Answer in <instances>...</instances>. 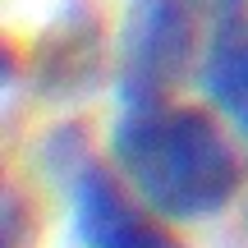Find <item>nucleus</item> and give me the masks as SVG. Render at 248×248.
<instances>
[{"label": "nucleus", "instance_id": "3", "mask_svg": "<svg viewBox=\"0 0 248 248\" xmlns=\"http://www.w3.org/2000/svg\"><path fill=\"white\" fill-rule=\"evenodd\" d=\"M74 193V234L83 248H184L179 234H170L166 216H156L120 170H106L92 161L69 184Z\"/></svg>", "mask_w": 248, "mask_h": 248}, {"label": "nucleus", "instance_id": "2", "mask_svg": "<svg viewBox=\"0 0 248 248\" xmlns=\"http://www.w3.org/2000/svg\"><path fill=\"white\" fill-rule=\"evenodd\" d=\"M193 64V9L184 0H129L120 28V106H166Z\"/></svg>", "mask_w": 248, "mask_h": 248}, {"label": "nucleus", "instance_id": "6", "mask_svg": "<svg viewBox=\"0 0 248 248\" xmlns=\"http://www.w3.org/2000/svg\"><path fill=\"white\" fill-rule=\"evenodd\" d=\"M198 18H207L212 28H225V23H239L244 14V0H184Z\"/></svg>", "mask_w": 248, "mask_h": 248}, {"label": "nucleus", "instance_id": "5", "mask_svg": "<svg viewBox=\"0 0 248 248\" xmlns=\"http://www.w3.org/2000/svg\"><path fill=\"white\" fill-rule=\"evenodd\" d=\"M0 230H5V248H23L28 244V207L23 198L9 188L5 193V212H0Z\"/></svg>", "mask_w": 248, "mask_h": 248}, {"label": "nucleus", "instance_id": "7", "mask_svg": "<svg viewBox=\"0 0 248 248\" xmlns=\"http://www.w3.org/2000/svg\"><path fill=\"white\" fill-rule=\"evenodd\" d=\"M244 230H248V212H244Z\"/></svg>", "mask_w": 248, "mask_h": 248}, {"label": "nucleus", "instance_id": "4", "mask_svg": "<svg viewBox=\"0 0 248 248\" xmlns=\"http://www.w3.org/2000/svg\"><path fill=\"white\" fill-rule=\"evenodd\" d=\"M202 92L221 120L248 142V28L225 23L212 32V46L202 55Z\"/></svg>", "mask_w": 248, "mask_h": 248}, {"label": "nucleus", "instance_id": "1", "mask_svg": "<svg viewBox=\"0 0 248 248\" xmlns=\"http://www.w3.org/2000/svg\"><path fill=\"white\" fill-rule=\"evenodd\" d=\"M110 166L166 221H207L244 188V161L221 120L202 106H124Z\"/></svg>", "mask_w": 248, "mask_h": 248}]
</instances>
